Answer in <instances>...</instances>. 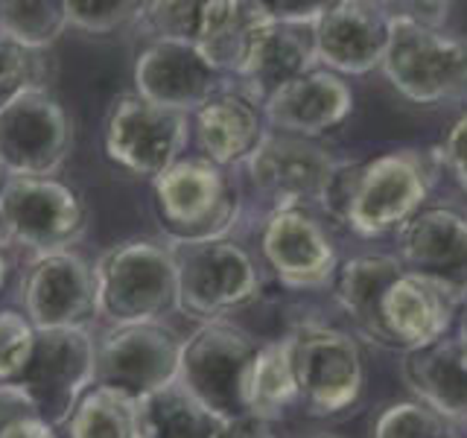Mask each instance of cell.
Segmentation results:
<instances>
[{
    "mask_svg": "<svg viewBox=\"0 0 467 438\" xmlns=\"http://www.w3.org/2000/svg\"><path fill=\"white\" fill-rule=\"evenodd\" d=\"M284 339L298 380V406L313 418L354 409L365 391V354L354 333L321 318L296 321Z\"/></svg>",
    "mask_w": 467,
    "mask_h": 438,
    "instance_id": "cell-6",
    "label": "cell"
},
{
    "mask_svg": "<svg viewBox=\"0 0 467 438\" xmlns=\"http://www.w3.org/2000/svg\"><path fill=\"white\" fill-rule=\"evenodd\" d=\"M97 318L106 328L164 321L179 313V269L167 240L131 237L106 248L94 263Z\"/></svg>",
    "mask_w": 467,
    "mask_h": 438,
    "instance_id": "cell-3",
    "label": "cell"
},
{
    "mask_svg": "<svg viewBox=\"0 0 467 438\" xmlns=\"http://www.w3.org/2000/svg\"><path fill=\"white\" fill-rule=\"evenodd\" d=\"M193 143L190 117L161 109L126 91L111 99L102 120V152L117 170L138 182H155Z\"/></svg>",
    "mask_w": 467,
    "mask_h": 438,
    "instance_id": "cell-10",
    "label": "cell"
},
{
    "mask_svg": "<svg viewBox=\"0 0 467 438\" xmlns=\"http://www.w3.org/2000/svg\"><path fill=\"white\" fill-rule=\"evenodd\" d=\"M313 68H318L313 26L277 24L266 15V21H263L254 36L252 50H248L243 70L231 82L263 106V99L275 94L277 88Z\"/></svg>",
    "mask_w": 467,
    "mask_h": 438,
    "instance_id": "cell-23",
    "label": "cell"
},
{
    "mask_svg": "<svg viewBox=\"0 0 467 438\" xmlns=\"http://www.w3.org/2000/svg\"><path fill=\"white\" fill-rule=\"evenodd\" d=\"M182 342L167 321L106 328L97 336V386L138 403L179 383Z\"/></svg>",
    "mask_w": 467,
    "mask_h": 438,
    "instance_id": "cell-12",
    "label": "cell"
},
{
    "mask_svg": "<svg viewBox=\"0 0 467 438\" xmlns=\"http://www.w3.org/2000/svg\"><path fill=\"white\" fill-rule=\"evenodd\" d=\"M456 336L467 345V301L459 307V313H456Z\"/></svg>",
    "mask_w": 467,
    "mask_h": 438,
    "instance_id": "cell-39",
    "label": "cell"
},
{
    "mask_svg": "<svg viewBox=\"0 0 467 438\" xmlns=\"http://www.w3.org/2000/svg\"><path fill=\"white\" fill-rule=\"evenodd\" d=\"M260 342L234 321L199 325L182 342L179 386L216 421L248 415V380Z\"/></svg>",
    "mask_w": 467,
    "mask_h": 438,
    "instance_id": "cell-8",
    "label": "cell"
},
{
    "mask_svg": "<svg viewBox=\"0 0 467 438\" xmlns=\"http://www.w3.org/2000/svg\"><path fill=\"white\" fill-rule=\"evenodd\" d=\"M26 415H38V409L33 398L24 391L18 383H0V430L9 427L12 421L26 418Z\"/></svg>",
    "mask_w": 467,
    "mask_h": 438,
    "instance_id": "cell-36",
    "label": "cell"
},
{
    "mask_svg": "<svg viewBox=\"0 0 467 438\" xmlns=\"http://www.w3.org/2000/svg\"><path fill=\"white\" fill-rule=\"evenodd\" d=\"M0 252H9V245H6V237H4V231H0Z\"/></svg>",
    "mask_w": 467,
    "mask_h": 438,
    "instance_id": "cell-41",
    "label": "cell"
},
{
    "mask_svg": "<svg viewBox=\"0 0 467 438\" xmlns=\"http://www.w3.org/2000/svg\"><path fill=\"white\" fill-rule=\"evenodd\" d=\"M67 29L85 36H114L123 29H135L143 4L135 0H65Z\"/></svg>",
    "mask_w": 467,
    "mask_h": 438,
    "instance_id": "cell-32",
    "label": "cell"
},
{
    "mask_svg": "<svg viewBox=\"0 0 467 438\" xmlns=\"http://www.w3.org/2000/svg\"><path fill=\"white\" fill-rule=\"evenodd\" d=\"M391 36L389 4L374 0H327L313 26L316 65L339 77L379 70Z\"/></svg>",
    "mask_w": 467,
    "mask_h": 438,
    "instance_id": "cell-17",
    "label": "cell"
},
{
    "mask_svg": "<svg viewBox=\"0 0 467 438\" xmlns=\"http://www.w3.org/2000/svg\"><path fill=\"white\" fill-rule=\"evenodd\" d=\"M50 50H29L0 29V109L29 91H50L53 82Z\"/></svg>",
    "mask_w": 467,
    "mask_h": 438,
    "instance_id": "cell-30",
    "label": "cell"
},
{
    "mask_svg": "<svg viewBox=\"0 0 467 438\" xmlns=\"http://www.w3.org/2000/svg\"><path fill=\"white\" fill-rule=\"evenodd\" d=\"M432 152L438 158L441 172H447L467 193V106L456 114V120L447 126L441 143H438Z\"/></svg>",
    "mask_w": 467,
    "mask_h": 438,
    "instance_id": "cell-35",
    "label": "cell"
},
{
    "mask_svg": "<svg viewBox=\"0 0 467 438\" xmlns=\"http://www.w3.org/2000/svg\"><path fill=\"white\" fill-rule=\"evenodd\" d=\"M21 313L36 330L91 328L97 321L94 266L77 248L29 257L21 272Z\"/></svg>",
    "mask_w": 467,
    "mask_h": 438,
    "instance_id": "cell-15",
    "label": "cell"
},
{
    "mask_svg": "<svg viewBox=\"0 0 467 438\" xmlns=\"http://www.w3.org/2000/svg\"><path fill=\"white\" fill-rule=\"evenodd\" d=\"M263 21L266 12L260 0H204L193 47L213 70L234 79L243 70Z\"/></svg>",
    "mask_w": 467,
    "mask_h": 438,
    "instance_id": "cell-25",
    "label": "cell"
},
{
    "mask_svg": "<svg viewBox=\"0 0 467 438\" xmlns=\"http://www.w3.org/2000/svg\"><path fill=\"white\" fill-rule=\"evenodd\" d=\"M216 423L179 383L138 401V438H213Z\"/></svg>",
    "mask_w": 467,
    "mask_h": 438,
    "instance_id": "cell-27",
    "label": "cell"
},
{
    "mask_svg": "<svg viewBox=\"0 0 467 438\" xmlns=\"http://www.w3.org/2000/svg\"><path fill=\"white\" fill-rule=\"evenodd\" d=\"M456 313L459 307L441 289L406 269L386 296V325L400 354L444 339Z\"/></svg>",
    "mask_w": 467,
    "mask_h": 438,
    "instance_id": "cell-24",
    "label": "cell"
},
{
    "mask_svg": "<svg viewBox=\"0 0 467 438\" xmlns=\"http://www.w3.org/2000/svg\"><path fill=\"white\" fill-rule=\"evenodd\" d=\"M190 129L199 155L225 170H240L269 131L263 106L231 79L196 114H190Z\"/></svg>",
    "mask_w": 467,
    "mask_h": 438,
    "instance_id": "cell-20",
    "label": "cell"
},
{
    "mask_svg": "<svg viewBox=\"0 0 467 438\" xmlns=\"http://www.w3.org/2000/svg\"><path fill=\"white\" fill-rule=\"evenodd\" d=\"M36 328L21 310H0V383H18L36 345Z\"/></svg>",
    "mask_w": 467,
    "mask_h": 438,
    "instance_id": "cell-34",
    "label": "cell"
},
{
    "mask_svg": "<svg viewBox=\"0 0 467 438\" xmlns=\"http://www.w3.org/2000/svg\"><path fill=\"white\" fill-rule=\"evenodd\" d=\"M368 438H462L450 423L420 401H391L374 415Z\"/></svg>",
    "mask_w": 467,
    "mask_h": 438,
    "instance_id": "cell-31",
    "label": "cell"
},
{
    "mask_svg": "<svg viewBox=\"0 0 467 438\" xmlns=\"http://www.w3.org/2000/svg\"><path fill=\"white\" fill-rule=\"evenodd\" d=\"M354 88L339 73L313 68L263 99L269 131L321 141L354 114Z\"/></svg>",
    "mask_w": 467,
    "mask_h": 438,
    "instance_id": "cell-19",
    "label": "cell"
},
{
    "mask_svg": "<svg viewBox=\"0 0 467 438\" xmlns=\"http://www.w3.org/2000/svg\"><path fill=\"white\" fill-rule=\"evenodd\" d=\"M292 406H298V380L292 369L289 345L284 336L260 342L252 380H248V415L275 423L286 418Z\"/></svg>",
    "mask_w": 467,
    "mask_h": 438,
    "instance_id": "cell-26",
    "label": "cell"
},
{
    "mask_svg": "<svg viewBox=\"0 0 467 438\" xmlns=\"http://www.w3.org/2000/svg\"><path fill=\"white\" fill-rule=\"evenodd\" d=\"M403 275V263L391 252H365L339 263L330 292L354 328V336L377 348L398 350L386 325V296Z\"/></svg>",
    "mask_w": 467,
    "mask_h": 438,
    "instance_id": "cell-21",
    "label": "cell"
},
{
    "mask_svg": "<svg viewBox=\"0 0 467 438\" xmlns=\"http://www.w3.org/2000/svg\"><path fill=\"white\" fill-rule=\"evenodd\" d=\"M9 269H12V263H9V252H0V289L6 287Z\"/></svg>",
    "mask_w": 467,
    "mask_h": 438,
    "instance_id": "cell-40",
    "label": "cell"
},
{
    "mask_svg": "<svg viewBox=\"0 0 467 438\" xmlns=\"http://www.w3.org/2000/svg\"><path fill=\"white\" fill-rule=\"evenodd\" d=\"M179 269V313L211 325L254 307L266 289L257 252L234 237L172 245Z\"/></svg>",
    "mask_w": 467,
    "mask_h": 438,
    "instance_id": "cell-5",
    "label": "cell"
},
{
    "mask_svg": "<svg viewBox=\"0 0 467 438\" xmlns=\"http://www.w3.org/2000/svg\"><path fill=\"white\" fill-rule=\"evenodd\" d=\"M464 214H467V211H464Z\"/></svg>",
    "mask_w": 467,
    "mask_h": 438,
    "instance_id": "cell-42",
    "label": "cell"
},
{
    "mask_svg": "<svg viewBox=\"0 0 467 438\" xmlns=\"http://www.w3.org/2000/svg\"><path fill=\"white\" fill-rule=\"evenodd\" d=\"M97 383V336L91 328L38 330L33 357L18 386L33 398L38 415L62 430L73 406Z\"/></svg>",
    "mask_w": 467,
    "mask_h": 438,
    "instance_id": "cell-13",
    "label": "cell"
},
{
    "mask_svg": "<svg viewBox=\"0 0 467 438\" xmlns=\"http://www.w3.org/2000/svg\"><path fill=\"white\" fill-rule=\"evenodd\" d=\"M394 257L462 307L467 301V214L456 208H423L394 234Z\"/></svg>",
    "mask_w": 467,
    "mask_h": 438,
    "instance_id": "cell-16",
    "label": "cell"
},
{
    "mask_svg": "<svg viewBox=\"0 0 467 438\" xmlns=\"http://www.w3.org/2000/svg\"><path fill=\"white\" fill-rule=\"evenodd\" d=\"M73 152V120L53 91H29L0 109V167L50 179Z\"/></svg>",
    "mask_w": 467,
    "mask_h": 438,
    "instance_id": "cell-14",
    "label": "cell"
},
{
    "mask_svg": "<svg viewBox=\"0 0 467 438\" xmlns=\"http://www.w3.org/2000/svg\"><path fill=\"white\" fill-rule=\"evenodd\" d=\"M135 94L146 102L179 114H196L228 79L213 70L190 41L152 38L131 65Z\"/></svg>",
    "mask_w": 467,
    "mask_h": 438,
    "instance_id": "cell-18",
    "label": "cell"
},
{
    "mask_svg": "<svg viewBox=\"0 0 467 438\" xmlns=\"http://www.w3.org/2000/svg\"><path fill=\"white\" fill-rule=\"evenodd\" d=\"M257 260L284 289H327L339 272V245L318 211L289 208L263 214L257 228Z\"/></svg>",
    "mask_w": 467,
    "mask_h": 438,
    "instance_id": "cell-11",
    "label": "cell"
},
{
    "mask_svg": "<svg viewBox=\"0 0 467 438\" xmlns=\"http://www.w3.org/2000/svg\"><path fill=\"white\" fill-rule=\"evenodd\" d=\"M432 150H386L365 161H342L325 190L318 214L359 240H383L427 208L438 184Z\"/></svg>",
    "mask_w": 467,
    "mask_h": 438,
    "instance_id": "cell-1",
    "label": "cell"
},
{
    "mask_svg": "<svg viewBox=\"0 0 467 438\" xmlns=\"http://www.w3.org/2000/svg\"><path fill=\"white\" fill-rule=\"evenodd\" d=\"M88 223L91 208L77 187L58 175H6L0 184V231L6 245L29 257L70 252Z\"/></svg>",
    "mask_w": 467,
    "mask_h": 438,
    "instance_id": "cell-7",
    "label": "cell"
},
{
    "mask_svg": "<svg viewBox=\"0 0 467 438\" xmlns=\"http://www.w3.org/2000/svg\"><path fill=\"white\" fill-rule=\"evenodd\" d=\"M0 29L29 50H50L67 33L65 0H0Z\"/></svg>",
    "mask_w": 467,
    "mask_h": 438,
    "instance_id": "cell-29",
    "label": "cell"
},
{
    "mask_svg": "<svg viewBox=\"0 0 467 438\" xmlns=\"http://www.w3.org/2000/svg\"><path fill=\"white\" fill-rule=\"evenodd\" d=\"M379 73L412 106H462L467 102V36L391 12Z\"/></svg>",
    "mask_w": 467,
    "mask_h": 438,
    "instance_id": "cell-4",
    "label": "cell"
},
{
    "mask_svg": "<svg viewBox=\"0 0 467 438\" xmlns=\"http://www.w3.org/2000/svg\"><path fill=\"white\" fill-rule=\"evenodd\" d=\"M62 433L65 438H138V403L94 383L73 406Z\"/></svg>",
    "mask_w": 467,
    "mask_h": 438,
    "instance_id": "cell-28",
    "label": "cell"
},
{
    "mask_svg": "<svg viewBox=\"0 0 467 438\" xmlns=\"http://www.w3.org/2000/svg\"><path fill=\"white\" fill-rule=\"evenodd\" d=\"M213 438H281V435L266 421H260L254 415H240V418L219 421Z\"/></svg>",
    "mask_w": 467,
    "mask_h": 438,
    "instance_id": "cell-37",
    "label": "cell"
},
{
    "mask_svg": "<svg viewBox=\"0 0 467 438\" xmlns=\"http://www.w3.org/2000/svg\"><path fill=\"white\" fill-rule=\"evenodd\" d=\"M202 4L199 0H158V4H143L140 21L135 33L146 41L152 38H170V41H190L193 44L199 29Z\"/></svg>",
    "mask_w": 467,
    "mask_h": 438,
    "instance_id": "cell-33",
    "label": "cell"
},
{
    "mask_svg": "<svg viewBox=\"0 0 467 438\" xmlns=\"http://www.w3.org/2000/svg\"><path fill=\"white\" fill-rule=\"evenodd\" d=\"M400 377L415 401L467 433V345L456 333L400 354Z\"/></svg>",
    "mask_w": 467,
    "mask_h": 438,
    "instance_id": "cell-22",
    "label": "cell"
},
{
    "mask_svg": "<svg viewBox=\"0 0 467 438\" xmlns=\"http://www.w3.org/2000/svg\"><path fill=\"white\" fill-rule=\"evenodd\" d=\"M342 161L321 141L266 131L237 172H243V193L254 196L263 214L289 208L318 211Z\"/></svg>",
    "mask_w": 467,
    "mask_h": 438,
    "instance_id": "cell-9",
    "label": "cell"
},
{
    "mask_svg": "<svg viewBox=\"0 0 467 438\" xmlns=\"http://www.w3.org/2000/svg\"><path fill=\"white\" fill-rule=\"evenodd\" d=\"M0 438H58V430L47 423L41 415H26L12 421L9 427L0 430Z\"/></svg>",
    "mask_w": 467,
    "mask_h": 438,
    "instance_id": "cell-38",
    "label": "cell"
},
{
    "mask_svg": "<svg viewBox=\"0 0 467 438\" xmlns=\"http://www.w3.org/2000/svg\"><path fill=\"white\" fill-rule=\"evenodd\" d=\"M152 214L170 245L234 237L245 193L237 170H225L199 152H187L150 184Z\"/></svg>",
    "mask_w": 467,
    "mask_h": 438,
    "instance_id": "cell-2",
    "label": "cell"
}]
</instances>
